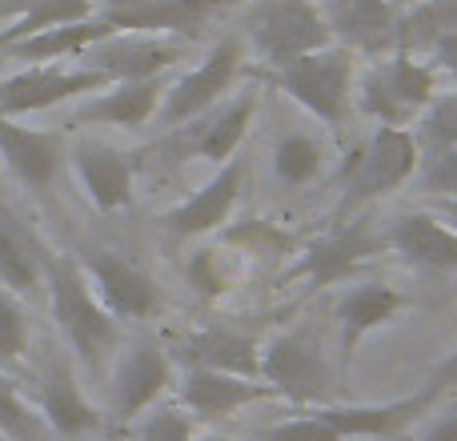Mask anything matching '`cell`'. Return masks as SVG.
I'll return each mask as SVG.
<instances>
[{"mask_svg":"<svg viewBox=\"0 0 457 441\" xmlns=\"http://www.w3.org/2000/svg\"><path fill=\"white\" fill-rule=\"evenodd\" d=\"M48 281H53V317L61 325L64 341H69L72 357L85 370L101 373L120 341L117 317L101 305V297H93L88 277L77 261H69V257L53 261L48 265Z\"/></svg>","mask_w":457,"mask_h":441,"instance_id":"obj_1","label":"cell"},{"mask_svg":"<svg viewBox=\"0 0 457 441\" xmlns=\"http://www.w3.org/2000/svg\"><path fill=\"white\" fill-rule=\"evenodd\" d=\"M261 381L305 410H321L333 397V365L309 333H277L261 349Z\"/></svg>","mask_w":457,"mask_h":441,"instance_id":"obj_2","label":"cell"},{"mask_svg":"<svg viewBox=\"0 0 457 441\" xmlns=\"http://www.w3.org/2000/svg\"><path fill=\"white\" fill-rule=\"evenodd\" d=\"M257 53L269 64L285 69L289 61L329 48L333 32L313 0H261L245 21Z\"/></svg>","mask_w":457,"mask_h":441,"instance_id":"obj_3","label":"cell"},{"mask_svg":"<svg viewBox=\"0 0 457 441\" xmlns=\"http://www.w3.org/2000/svg\"><path fill=\"white\" fill-rule=\"evenodd\" d=\"M349 80H353L349 48H321V53L297 56L277 72V85L297 104H305L313 117H321L325 125H345Z\"/></svg>","mask_w":457,"mask_h":441,"instance_id":"obj_4","label":"cell"},{"mask_svg":"<svg viewBox=\"0 0 457 441\" xmlns=\"http://www.w3.org/2000/svg\"><path fill=\"white\" fill-rule=\"evenodd\" d=\"M418 141L410 129L381 125L370 137L361 153L349 161L345 169V205H361V201L386 197V193L402 189L413 173H418Z\"/></svg>","mask_w":457,"mask_h":441,"instance_id":"obj_5","label":"cell"},{"mask_svg":"<svg viewBox=\"0 0 457 441\" xmlns=\"http://www.w3.org/2000/svg\"><path fill=\"white\" fill-rule=\"evenodd\" d=\"M429 101H434V72L426 64L410 61V56H394V61L373 64V72L365 77L361 109L370 117H378L381 125L402 129Z\"/></svg>","mask_w":457,"mask_h":441,"instance_id":"obj_6","label":"cell"},{"mask_svg":"<svg viewBox=\"0 0 457 441\" xmlns=\"http://www.w3.org/2000/svg\"><path fill=\"white\" fill-rule=\"evenodd\" d=\"M173 381V357L157 341H137L112 365V413L120 421H137Z\"/></svg>","mask_w":457,"mask_h":441,"instance_id":"obj_7","label":"cell"},{"mask_svg":"<svg viewBox=\"0 0 457 441\" xmlns=\"http://www.w3.org/2000/svg\"><path fill=\"white\" fill-rule=\"evenodd\" d=\"M85 277L88 285H96V297L109 309L117 321H141V317H153L161 305V293L153 285V277L145 269H137L133 261L117 257L109 249H96L85 257Z\"/></svg>","mask_w":457,"mask_h":441,"instance_id":"obj_8","label":"cell"},{"mask_svg":"<svg viewBox=\"0 0 457 441\" xmlns=\"http://www.w3.org/2000/svg\"><path fill=\"white\" fill-rule=\"evenodd\" d=\"M109 77L96 69H53V64H32V69L16 72L0 85V112L12 117V112H40L53 109V104L69 101V96L93 93L104 88Z\"/></svg>","mask_w":457,"mask_h":441,"instance_id":"obj_9","label":"cell"},{"mask_svg":"<svg viewBox=\"0 0 457 441\" xmlns=\"http://www.w3.org/2000/svg\"><path fill=\"white\" fill-rule=\"evenodd\" d=\"M37 413L45 418V426L53 429V434H64V437L93 434V429L101 426V413H96L93 402L85 397L72 365L56 354L48 357L37 373Z\"/></svg>","mask_w":457,"mask_h":441,"instance_id":"obj_10","label":"cell"},{"mask_svg":"<svg viewBox=\"0 0 457 441\" xmlns=\"http://www.w3.org/2000/svg\"><path fill=\"white\" fill-rule=\"evenodd\" d=\"M378 249H381L378 237H373L361 220H349V225L333 229L321 241L309 245L293 273L305 277L309 289H325V285H337V281H345V277H353Z\"/></svg>","mask_w":457,"mask_h":441,"instance_id":"obj_11","label":"cell"},{"mask_svg":"<svg viewBox=\"0 0 457 441\" xmlns=\"http://www.w3.org/2000/svg\"><path fill=\"white\" fill-rule=\"evenodd\" d=\"M237 64H241V45H237L233 37H225L221 45L209 53L205 64H197V69L189 72L185 80H177L173 88L165 93V109H161V125H185L189 117H197V112H205L209 104L217 101V96L225 93L228 85H233L237 77Z\"/></svg>","mask_w":457,"mask_h":441,"instance_id":"obj_12","label":"cell"},{"mask_svg":"<svg viewBox=\"0 0 457 441\" xmlns=\"http://www.w3.org/2000/svg\"><path fill=\"white\" fill-rule=\"evenodd\" d=\"M69 157L96 209L112 213V209H125L133 201V157L129 153L101 141H77L69 149Z\"/></svg>","mask_w":457,"mask_h":441,"instance_id":"obj_13","label":"cell"},{"mask_svg":"<svg viewBox=\"0 0 457 441\" xmlns=\"http://www.w3.org/2000/svg\"><path fill=\"white\" fill-rule=\"evenodd\" d=\"M241 185H245V161L228 157L205 189H197L189 201H181L173 213H165V229L173 237H201V233H209V229L225 225L233 205L241 201Z\"/></svg>","mask_w":457,"mask_h":441,"instance_id":"obj_14","label":"cell"},{"mask_svg":"<svg viewBox=\"0 0 457 441\" xmlns=\"http://www.w3.org/2000/svg\"><path fill=\"white\" fill-rule=\"evenodd\" d=\"M181 53H185V48L173 45V40H149V37L117 40V32L85 48V56L93 61V69L104 72L109 80H149V77H161L169 64L181 61Z\"/></svg>","mask_w":457,"mask_h":441,"instance_id":"obj_15","label":"cell"},{"mask_svg":"<svg viewBox=\"0 0 457 441\" xmlns=\"http://www.w3.org/2000/svg\"><path fill=\"white\" fill-rule=\"evenodd\" d=\"M265 397H273V389L265 381L233 378V373L189 370L181 378V405L201 421H221L228 413L245 410V405L265 402Z\"/></svg>","mask_w":457,"mask_h":441,"instance_id":"obj_16","label":"cell"},{"mask_svg":"<svg viewBox=\"0 0 457 441\" xmlns=\"http://www.w3.org/2000/svg\"><path fill=\"white\" fill-rule=\"evenodd\" d=\"M325 24L337 32L349 48H365V53H386L397 45V4L389 0H325Z\"/></svg>","mask_w":457,"mask_h":441,"instance_id":"obj_17","label":"cell"},{"mask_svg":"<svg viewBox=\"0 0 457 441\" xmlns=\"http://www.w3.org/2000/svg\"><path fill=\"white\" fill-rule=\"evenodd\" d=\"M437 397L429 389L402 397V402H386V405H321V418L337 429L341 437H394L402 434L410 421H418L421 413H429Z\"/></svg>","mask_w":457,"mask_h":441,"instance_id":"obj_18","label":"cell"},{"mask_svg":"<svg viewBox=\"0 0 457 441\" xmlns=\"http://www.w3.org/2000/svg\"><path fill=\"white\" fill-rule=\"evenodd\" d=\"M0 157L4 165L21 177L29 189H48L53 177L61 173L64 145L56 133H40V129H24L0 117Z\"/></svg>","mask_w":457,"mask_h":441,"instance_id":"obj_19","label":"cell"},{"mask_svg":"<svg viewBox=\"0 0 457 441\" xmlns=\"http://www.w3.org/2000/svg\"><path fill=\"white\" fill-rule=\"evenodd\" d=\"M181 357L189 362V370H217L233 373V378L261 381V345L257 337L237 329H201L185 341Z\"/></svg>","mask_w":457,"mask_h":441,"instance_id":"obj_20","label":"cell"},{"mask_svg":"<svg viewBox=\"0 0 457 441\" xmlns=\"http://www.w3.org/2000/svg\"><path fill=\"white\" fill-rule=\"evenodd\" d=\"M389 245L413 265L453 273L457 269V229L434 213H405L389 229Z\"/></svg>","mask_w":457,"mask_h":441,"instance_id":"obj_21","label":"cell"},{"mask_svg":"<svg viewBox=\"0 0 457 441\" xmlns=\"http://www.w3.org/2000/svg\"><path fill=\"white\" fill-rule=\"evenodd\" d=\"M45 277V249L24 217L0 197V285L8 293H32Z\"/></svg>","mask_w":457,"mask_h":441,"instance_id":"obj_22","label":"cell"},{"mask_svg":"<svg viewBox=\"0 0 457 441\" xmlns=\"http://www.w3.org/2000/svg\"><path fill=\"white\" fill-rule=\"evenodd\" d=\"M405 305H410V301H405L397 289L381 285V281H370V285L349 289L345 301H341V309H337V317H341V357L349 362L353 349H357V341H361L365 333L381 329L386 321H394Z\"/></svg>","mask_w":457,"mask_h":441,"instance_id":"obj_23","label":"cell"},{"mask_svg":"<svg viewBox=\"0 0 457 441\" xmlns=\"http://www.w3.org/2000/svg\"><path fill=\"white\" fill-rule=\"evenodd\" d=\"M217 8V0H117L104 12L112 29L125 32H149V29H177L189 32Z\"/></svg>","mask_w":457,"mask_h":441,"instance_id":"obj_24","label":"cell"},{"mask_svg":"<svg viewBox=\"0 0 457 441\" xmlns=\"http://www.w3.org/2000/svg\"><path fill=\"white\" fill-rule=\"evenodd\" d=\"M161 80L149 77V80H120V88L112 93L96 96L88 101L85 109H77V125L93 121V125H117V129H141L149 125V117L157 112V101H161Z\"/></svg>","mask_w":457,"mask_h":441,"instance_id":"obj_25","label":"cell"},{"mask_svg":"<svg viewBox=\"0 0 457 441\" xmlns=\"http://www.w3.org/2000/svg\"><path fill=\"white\" fill-rule=\"evenodd\" d=\"M112 24L104 21H72V24H53V29L45 32H32V37L16 40V45H8V53L16 56V61H56V56H69V53H85L88 45H96V40L112 37Z\"/></svg>","mask_w":457,"mask_h":441,"instance_id":"obj_26","label":"cell"},{"mask_svg":"<svg viewBox=\"0 0 457 441\" xmlns=\"http://www.w3.org/2000/svg\"><path fill=\"white\" fill-rule=\"evenodd\" d=\"M249 121H253V96H241V101L228 104L225 112H217L209 125L197 129V137H193V153L225 165V161L237 153V145H241Z\"/></svg>","mask_w":457,"mask_h":441,"instance_id":"obj_27","label":"cell"},{"mask_svg":"<svg viewBox=\"0 0 457 441\" xmlns=\"http://www.w3.org/2000/svg\"><path fill=\"white\" fill-rule=\"evenodd\" d=\"M29 12L16 21V29L0 32V48L16 45V40L32 37V32H45L53 24H72V21H88L93 12V0H29Z\"/></svg>","mask_w":457,"mask_h":441,"instance_id":"obj_28","label":"cell"},{"mask_svg":"<svg viewBox=\"0 0 457 441\" xmlns=\"http://www.w3.org/2000/svg\"><path fill=\"white\" fill-rule=\"evenodd\" d=\"M450 32H457V0H426L402 24L397 45H437Z\"/></svg>","mask_w":457,"mask_h":441,"instance_id":"obj_29","label":"cell"},{"mask_svg":"<svg viewBox=\"0 0 457 441\" xmlns=\"http://www.w3.org/2000/svg\"><path fill=\"white\" fill-rule=\"evenodd\" d=\"M273 169L285 185H305L321 173V149H317L313 137L289 133V137H281V145H277Z\"/></svg>","mask_w":457,"mask_h":441,"instance_id":"obj_30","label":"cell"},{"mask_svg":"<svg viewBox=\"0 0 457 441\" xmlns=\"http://www.w3.org/2000/svg\"><path fill=\"white\" fill-rule=\"evenodd\" d=\"M45 418L21 397V389L0 373V434L12 441H45Z\"/></svg>","mask_w":457,"mask_h":441,"instance_id":"obj_31","label":"cell"},{"mask_svg":"<svg viewBox=\"0 0 457 441\" xmlns=\"http://www.w3.org/2000/svg\"><path fill=\"white\" fill-rule=\"evenodd\" d=\"M29 349V317H24L16 293L0 285V365H12Z\"/></svg>","mask_w":457,"mask_h":441,"instance_id":"obj_32","label":"cell"},{"mask_svg":"<svg viewBox=\"0 0 457 441\" xmlns=\"http://www.w3.org/2000/svg\"><path fill=\"white\" fill-rule=\"evenodd\" d=\"M193 418L181 413L177 405H157L145 410V418L137 421V441H193Z\"/></svg>","mask_w":457,"mask_h":441,"instance_id":"obj_33","label":"cell"},{"mask_svg":"<svg viewBox=\"0 0 457 441\" xmlns=\"http://www.w3.org/2000/svg\"><path fill=\"white\" fill-rule=\"evenodd\" d=\"M421 193L429 197H457V145H437L426 161H421V177H418Z\"/></svg>","mask_w":457,"mask_h":441,"instance_id":"obj_34","label":"cell"},{"mask_svg":"<svg viewBox=\"0 0 457 441\" xmlns=\"http://www.w3.org/2000/svg\"><path fill=\"white\" fill-rule=\"evenodd\" d=\"M253 441H345V437H341L317 410H309V413H301V418H289V421H281V426L265 429V434L253 437Z\"/></svg>","mask_w":457,"mask_h":441,"instance_id":"obj_35","label":"cell"},{"mask_svg":"<svg viewBox=\"0 0 457 441\" xmlns=\"http://www.w3.org/2000/svg\"><path fill=\"white\" fill-rule=\"evenodd\" d=\"M426 133H429V141H434V149L437 145H457V96H442V101L429 109Z\"/></svg>","mask_w":457,"mask_h":441,"instance_id":"obj_36","label":"cell"},{"mask_svg":"<svg viewBox=\"0 0 457 441\" xmlns=\"http://www.w3.org/2000/svg\"><path fill=\"white\" fill-rule=\"evenodd\" d=\"M426 389H429L434 397H442V394H450V389H457V349H453L450 357H445L442 365H437L434 373H429Z\"/></svg>","mask_w":457,"mask_h":441,"instance_id":"obj_37","label":"cell"},{"mask_svg":"<svg viewBox=\"0 0 457 441\" xmlns=\"http://www.w3.org/2000/svg\"><path fill=\"white\" fill-rule=\"evenodd\" d=\"M421 441H457V410L453 413H442L434 426L421 434Z\"/></svg>","mask_w":457,"mask_h":441,"instance_id":"obj_38","label":"cell"},{"mask_svg":"<svg viewBox=\"0 0 457 441\" xmlns=\"http://www.w3.org/2000/svg\"><path fill=\"white\" fill-rule=\"evenodd\" d=\"M434 53H437V61H442L445 69H450L453 77H457V32H450V37H442V40H437V45H434Z\"/></svg>","mask_w":457,"mask_h":441,"instance_id":"obj_39","label":"cell"},{"mask_svg":"<svg viewBox=\"0 0 457 441\" xmlns=\"http://www.w3.org/2000/svg\"><path fill=\"white\" fill-rule=\"evenodd\" d=\"M445 217H450V225L457 229V197H450V201H445Z\"/></svg>","mask_w":457,"mask_h":441,"instance_id":"obj_40","label":"cell"},{"mask_svg":"<svg viewBox=\"0 0 457 441\" xmlns=\"http://www.w3.org/2000/svg\"><path fill=\"white\" fill-rule=\"evenodd\" d=\"M193 441H228V437H213V434H205V437H193Z\"/></svg>","mask_w":457,"mask_h":441,"instance_id":"obj_41","label":"cell"},{"mask_svg":"<svg viewBox=\"0 0 457 441\" xmlns=\"http://www.w3.org/2000/svg\"><path fill=\"white\" fill-rule=\"evenodd\" d=\"M389 4H413V0H389Z\"/></svg>","mask_w":457,"mask_h":441,"instance_id":"obj_42","label":"cell"}]
</instances>
